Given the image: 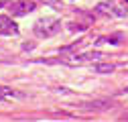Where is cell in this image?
<instances>
[{"mask_svg": "<svg viewBox=\"0 0 128 122\" xmlns=\"http://www.w3.org/2000/svg\"><path fill=\"white\" fill-rule=\"evenodd\" d=\"M61 30V20L59 18H53V16H43L35 22V35L41 37V39H47V37H53Z\"/></svg>", "mask_w": 128, "mask_h": 122, "instance_id": "1", "label": "cell"}, {"mask_svg": "<svg viewBox=\"0 0 128 122\" xmlns=\"http://www.w3.org/2000/svg\"><path fill=\"white\" fill-rule=\"evenodd\" d=\"M116 69V65H112V63H96L94 65V71H98V73H112Z\"/></svg>", "mask_w": 128, "mask_h": 122, "instance_id": "8", "label": "cell"}, {"mask_svg": "<svg viewBox=\"0 0 128 122\" xmlns=\"http://www.w3.org/2000/svg\"><path fill=\"white\" fill-rule=\"evenodd\" d=\"M96 14H102V16H108V18H122L126 16V8H122L120 4L112 2V0H108V2H100L98 6L94 8Z\"/></svg>", "mask_w": 128, "mask_h": 122, "instance_id": "2", "label": "cell"}, {"mask_svg": "<svg viewBox=\"0 0 128 122\" xmlns=\"http://www.w3.org/2000/svg\"><path fill=\"white\" fill-rule=\"evenodd\" d=\"M4 6H8V2L6 0H0V8H4Z\"/></svg>", "mask_w": 128, "mask_h": 122, "instance_id": "9", "label": "cell"}, {"mask_svg": "<svg viewBox=\"0 0 128 122\" xmlns=\"http://www.w3.org/2000/svg\"><path fill=\"white\" fill-rule=\"evenodd\" d=\"M4 98H24V94H22V92L12 90V88L0 86V102H4Z\"/></svg>", "mask_w": 128, "mask_h": 122, "instance_id": "7", "label": "cell"}, {"mask_svg": "<svg viewBox=\"0 0 128 122\" xmlns=\"http://www.w3.org/2000/svg\"><path fill=\"white\" fill-rule=\"evenodd\" d=\"M102 59V53L100 51H86V53H79V55H73L69 59H63L65 65H84V63H94V61Z\"/></svg>", "mask_w": 128, "mask_h": 122, "instance_id": "3", "label": "cell"}, {"mask_svg": "<svg viewBox=\"0 0 128 122\" xmlns=\"http://www.w3.org/2000/svg\"><path fill=\"white\" fill-rule=\"evenodd\" d=\"M35 8H37V2H33V0H16V2L8 4V10L12 16H22V14L33 12Z\"/></svg>", "mask_w": 128, "mask_h": 122, "instance_id": "4", "label": "cell"}, {"mask_svg": "<svg viewBox=\"0 0 128 122\" xmlns=\"http://www.w3.org/2000/svg\"><path fill=\"white\" fill-rule=\"evenodd\" d=\"M18 33V26L10 16H2L0 14V35H16Z\"/></svg>", "mask_w": 128, "mask_h": 122, "instance_id": "5", "label": "cell"}, {"mask_svg": "<svg viewBox=\"0 0 128 122\" xmlns=\"http://www.w3.org/2000/svg\"><path fill=\"white\" fill-rule=\"evenodd\" d=\"M122 41H124V37H122L120 33H116V35H110V37H100V39H96L94 45H96V47H100V45H120Z\"/></svg>", "mask_w": 128, "mask_h": 122, "instance_id": "6", "label": "cell"}]
</instances>
